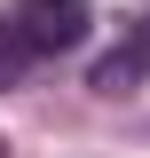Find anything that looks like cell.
I'll use <instances>...</instances> for the list:
<instances>
[{"instance_id": "obj_1", "label": "cell", "mask_w": 150, "mask_h": 158, "mask_svg": "<svg viewBox=\"0 0 150 158\" xmlns=\"http://www.w3.org/2000/svg\"><path fill=\"white\" fill-rule=\"evenodd\" d=\"M8 24H16V40L32 48V56H71V48H87L95 8L87 0H24Z\"/></svg>"}, {"instance_id": "obj_2", "label": "cell", "mask_w": 150, "mask_h": 158, "mask_svg": "<svg viewBox=\"0 0 150 158\" xmlns=\"http://www.w3.org/2000/svg\"><path fill=\"white\" fill-rule=\"evenodd\" d=\"M24 63H40V56H32V48L16 40V24L0 16V87H16V79H24Z\"/></svg>"}, {"instance_id": "obj_3", "label": "cell", "mask_w": 150, "mask_h": 158, "mask_svg": "<svg viewBox=\"0 0 150 158\" xmlns=\"http://www.w3.org/2000/svg\"><path fill=\"white\" fill-rule=\"evenodd\" d=\"M127 56H134V71H142V63H150V16L134 24V48H127Z\"/></svg>"}]
</instances>
